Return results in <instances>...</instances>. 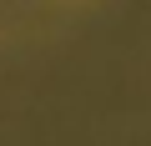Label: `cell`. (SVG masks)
<instances>
[{"label":"cell","instance_id":"6da1fadb","mask_svg":"<svg viewBox=\"0 0 151 146\" xmlns=\"http://www.w3.org/2000/svg\"><path fill=\"white\" fill-rule=\"evenodd\" d=\"M65 5H81V0H65Z\"/></svg>","mask_w":151,"mask_h":146}]
</instances>
